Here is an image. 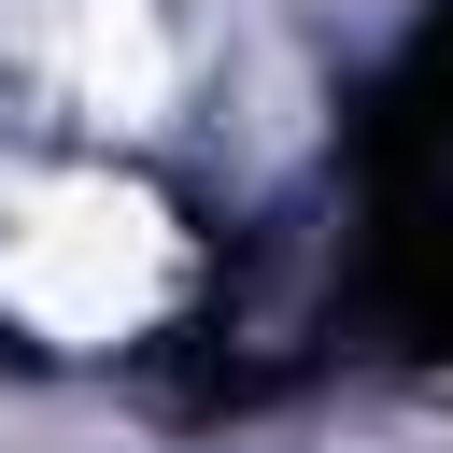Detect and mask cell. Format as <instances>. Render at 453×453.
I'll return each instance as SVG.
<instances>
[{
  "label": "cell",
  "instance_id": "obj_2",
  "mask_svg": "<svg viewBox=\"0 0 453 453\" xmlns=\"http://www.w3.org/2000/svg\"><path fill=\"white\" fill-rule=\"evenodd\" d=\"M57 57H71L85 113H113V127H156V99H170V42H156V14H142V0H85Z\"/></svg>",
  "mask_w": 453,
  "mask_h": 453
},
{
  "label": "cell",
  "instance_id": "obj_1",
  "mask_svg": "<svg viewBox=\"0 0 453 453\" xmlns=\"http://www.w3.org/2000/svg\"><path fill=\"white\" fill-rule=\"evenodd\" d=\"M184 283V241L142 184L113 170H0V311L99 354L127 326H156V297Z\"/></svg>",
  "mask_w": 453,
  "mask_h": 453
}]
</instances>
